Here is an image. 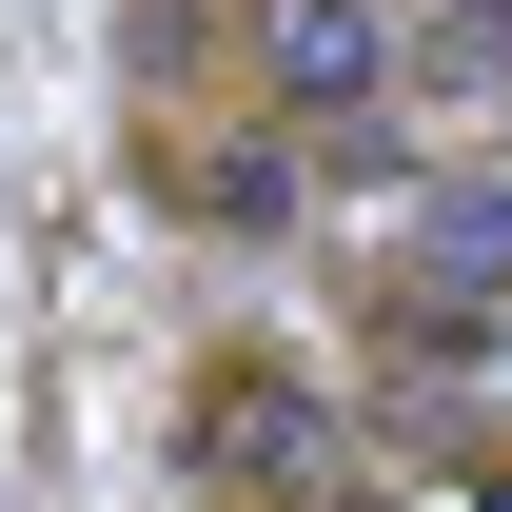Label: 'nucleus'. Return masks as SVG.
Masks as SVG:
<instances>
[{
    "instance_id": "f257e3e1",
    "label": "nucleus",
    "mask_w": 512,
    "mask_h": 512,
    "mask_svg": "<svg viewBox=\"0 0 512 512\" xmlns=\"http://www.w3.org/2000/svg\"><path fill=\"white\" fill-rule=\"evenodd\" d=\"M197 473H217L237 512H316V493H335L316 375H296V355H217V375H197Z\"/></svg>"
},
{
    "instance_id": "f03ea898",
    "label": "nucleus",
    "mask_w": 512,
    "mask_h": 512,
    "mask_svg": "<svg viewBox=\"0 0 512 512\" xmlns=\"http://www.w3.org/2000/svg\"><path fill=\"white\" fill-rule=\"evenodd\" d=\"M237 60H256V119H375L394 20L375 0H237Z\"/></svg>"
},
{
    "instance_id": "7ed1b4c3",
    "label": "nucleus",
    "mask_w": 512,
    "mask_h": 512,
    "mask_svg": "<svg viewBox=\"0 0 512 512\" xmlns=\"http://www.w3.org/2000/svg\"><path fill=\"white\" fill-rule=\"evenodd\" d=\"M473 296H512V178H453L414 217V316H473Z\"/></svg>"
},
{
    "instance_id": "20e7f679",
    "label": "nucleus",
    "mask_w": 512,
    "mask_h": 512,
    "mask_svg": "<svg viewBox=\"0 0 512 512\" xmlns=\"http://www.w3.org/2000/svg\"><path fill=\"white\" fill-rule=\"evenodd\" d=\"M473 512H512V493H473Z\"/></svg>"
}]
</instances>
